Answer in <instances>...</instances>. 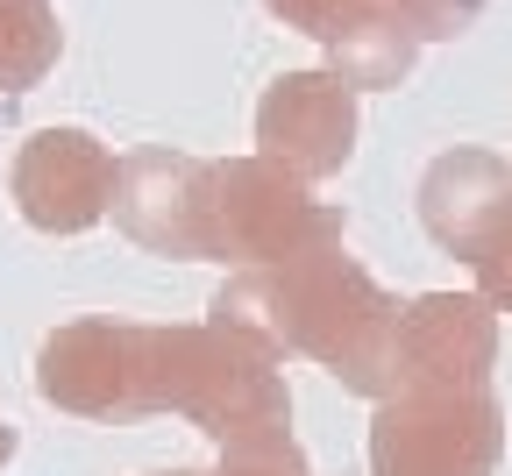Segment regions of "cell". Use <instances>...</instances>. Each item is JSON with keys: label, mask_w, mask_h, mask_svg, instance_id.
<instances>
[{"label": "cell", "mask_w": 512, "mask_h": 476, "mask_svg": "<svg viewBox=\"0 0 512 476\" xmlns=\"http://www.w3.org/2000/svg\"><path fill=\"white\" fill-rule=\"evenodd\" d=\"M420 29L406 22V15H370V22H356V29H342L335 43H328V72H342L356 93H384V86H399L406 72H413V57H420Z\"/></svg>", "instance_id": "cell-11"}, {"label": "cell", "mask_w": 512, "mask_h": 476, "mask_svg": "<svg viewBox=\"0 0 512 476\" xmlns=\"http://www.w3.org/2000/svg\"><path fill=\"white\" fill-rule=\"evenodd\" d=\"M214 320L271 342L278 356H306L328 377H342L363 398H392L399 391V299L384 292L370 270L342 249L320 242L306 256L264 263V270H235L207 306Z\"/></svg>", "instance_id": "cell-1"}, {"label": "cell", "mask_w": 512, "mask_h": 476, "mask_svg": "<svg viewBox=\"0 0 512 476\" xmlns=\"http://www.w3.org/2000/svg\"><path fill=\"white\" fill-rule=\"evenodd\" d=\"M221 476H313L299 441L278 427V434H249V441H228L221 455Z\"/></svg>", "instance_id": "cell-14"}, {"label": "cell", "mask_w": 512, "mask_h": 476, "mask_svg": "<svg viewBox=\"0 0 512 476\" xmlns=\"http://www.w3.org/2000/svg\"><path fill=\"white\" fill-rule=\"evenodd\" d=\"M256 150L306 185L335 178L356 157V86L342 72H285L256 100Z\"/></svg>", "instance_id": "cell-8"}, {"label": "cell", "mask_w": 512, "mask_h": 476, "mask_svg": "<svg viewBox=\"0 0 512 476\" xmlns=\"http://www.w3.org/2000/svg\"><path fill=\"white\" fill-rule=\"evenodd\" d=\"M349 214L335 199H313V185L299 171H285L278 157H228L207 164L200 185V256L235 263V270H264L285 256H306L320 242H342Z\"/></svg>", "instance_id": "cell-3"}, {"label": "cell", "mask_w": 512, "mask_h": 476, "mask_svg": "<svg viewBox=\"0 0 512 476\" xmlns=\"http://www.w3.org/2000/svg\"><path fill=\"white\" fill-rule=\"evenodd\" d=\"M8 455H15V427H8V420H0V462H8Z\"/></svg>", "instance_id": "cell-16"}, {"label": "cell", "mask_w": 512, "mask_h": 476, "mask_svg": "<svg viewBox=\"0 0 512 476\" xmlns=\"http://www.w3.org/2000/svg\"><path fill=\"white\" fill-rule=\"evenodd\" d=\"M512 221V164L491 150H441L420 171V228L434 249L477 263L484 242Z\"/></svg>", "instance_id": "cell-9"}, {"label": "cell", "mask_w": 512, "mask_h": 476, "mask_svg": "<svg viewBox=\"0 0 512 476\" xmlns=\"http://www.w3.org/2000/svg\"><path fill=\"white\" fill-rule=\"evenodd\" d=\"M264 8H271L285 29L313 36V43H335L342 29H356V22H370V15H384L392 0H264ZM392 15H399V8H392Z\"/></svg>", "instance_id": "cell-13"}, {"label": "cell", "mask_w": 512, "mask_h": 476, "mask_svg": "<svg viewBox=\"0 0 512 476\" xmlns=\"http://www.w3.org/2000/svg\"><path fill=\"white\" fill-rule=\"evenodd\" d=\"M64 50L50 0H0V93H29Z\"/></svg>", "instance_id": "cell-12"}, {"label": "cell", "mask_w": 512, "mask_h": 476, "mask_svg": "<svg viewBox=\"0 0 512 476\" xmlns=\"http://www.w3.org/2000/svg\"><path fill=\"white\" fill-rule=\"evenodd\" d=\"M498 356V306L484 292H420L399 306V391H484Z\"/></svg>", "instance_id": "cell-6"}, {"label": "cell", "mask_w": 512, "mask_h": 476, "mask_svg": "<svg viewBox=\"0 0 512 476\" xmlns=\"http://www.w3.org/2000/svg\"><path fill=\"white\" fill-rule=\"evenodd\" d=\"M505 455V413L484 391H392L377 398L370 476H491Z\"/></svg>", "instance_id": "cell-4"}, {"label": "cell", "mask_w": 512, "mask_h": 476, "mask_svg": "<svg viewBox=\"0 0 512 476\" xmlns=\"http://www.w3.org/2000/svg\"><path fill=\"white\" fill-rule=\"evenodd\" d=\"M114 150L86 128H36L15 157V207L43 235H86L114 214Z\"/></svg>", "instance_id": "cell-7"}, {"label": "cell", "mask_w": 512, "mask_h": 476, "mask_svg": "<svg viewBox=\"0 0 512 476\" xmlns=\"http://www.w3.org/2000/svg\"><path fill=\"white\" fill-rule=\"evenodd\" d=\"M171 476H192V469H171Z\"/></svg>", "instance_id": "cell-17"}, {"label": "cell", "mask_w": 512, "mask_h": 476, "mask_svg": "<svg viewBox=\"0 0 512 476\" xmlns=\"http://www.w3.org/2000/svg\"><path fill=\"white\" fill-rule=\"evenodd\" d=\"M157 413L207 427L221 448L249 441V434H278V427H292L285 356L228 320L157 327Z\"/></svg>", "instance_id": "cell-2"}, {"label": "cell", "mask_w": 512, "mask_h": 476, "mask_svg": "<svg viewBox=\"0 0 512 476\" xmlns=\"http://www.w3.org/2000/svg\"><path fill=\"white\" fill-rule=\"evenodd\" d=\"M392 8H399L427 43H448V36H463V29L484 15V0H392Z\"/></svg>", "instance_id": "cell-15"}, {"label": "cell", "mask_w": 512, "mask_h": 476, "mask_svg": "<svg viewBox=\"0 0 512 476\" xmlns=\"http://www.w3.org/2000/svg\"><path fill=\"white\" fill-rule=\"evenodd\" d=\"M36 391L79 420H143L157 413V327L72 320L36 356Z\"/></svg>", "instance_id": "cell-5"}, {"label": "cell", "mask_w": 512, "mask_h": 476, "mask_svg": "<svg viewBox=\"0 0 512 476\" xmlns=\"http://www.w3.org/2000/svg\"><path fill=\"white\" fill-rule=\"evenodd\" d=\"M200 185L207 164L178 150H128L114 178V221L157 256H200Z\"/></svg>", "instance_id": "cell-10"}]
</instances>
